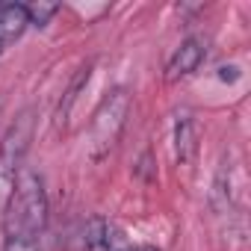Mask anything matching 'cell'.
<instances>
[{
    "instance_id": "obj_11",
    "label": "cell",
    "mask_w": 251,
    "mask_h": 251,
    "mask_svg": "<svg viewBox=\"0 0 251 251\" xmlns=\"http://www.w3.org/2000/svg\"><path fill=\"white\" fill-rule=\"evenodd\" d=\"M3 251H42L39 239H27V236H6L3 239Z\"/></svg>"
},
{
    "instance_id": "obj_12",
    "label": "cell",
    "mask_w": 251,
    "mask_h": 251,
    "mask_svg": "<svg viewBox=\"0 0 251 251\" xmlns=\"http://www.w3.org/2000/svg\"><path fill=\"white\" fill-rule=\"evenodd\" d=\"M139 251H160V248H154V245H142Z\"/></svg>"
},
{
    "instance_id": "obj_2",
    "label": "cell",
    "mask_w": 251,
    "mask_h": 251,
    "mask_svg": "<svg viewBox=\"0 0 251 251\" xmlns=\"http://www.w3.org/2000/svg\"><path fill=\"white\" fill-rule=\"evenodd\" d=\"M127 112H130L127 89H115V92H109V98H103V103L92 121V157L95 160L106 157L115 148V142L124 130V121H127Z\"/></svg>"
},
{
    "instance_id": "obj_6",
    "label": "cell",
    "mask_w": 251,
    "mask_h": 251,
    "mask_svg": "<svg viewBox=\"0 0 251 251\" xmlns=\"http://www.w3.org/2000/svg\"><path fill=\"white\" fill-rule=\"evenodd\" d=\"M195 118L189 112H180L177 121H175V160L180 166H186L192 157H195Z\"/></svg>"
},
{
    "instance_id": "obj_9",
    "label": "cell",
    "mask_w": 251,
    "mask_h": 251,
    "mask_svg": "<svg viewBox=\"0 0 251 251\" xmlns=\"http://www.w3.org/2000/svg\"><path fill=\"white\" fill-rule=\"evenodd\" d=\"M56 12H59V3L39 0V3H30V6H27V21H30V27H45Z\"/></svg>"
},
{
    "instance_id": "obj_1",
    "label": "cell",
    "mask_w": 251,
    "mask_h": 251,
    "mask_svg": "<svg viewBox=\"0 0 251 251\" xmlns=\"http://www.w3.org/2000/svg\"><path fill=\"white\" fill-rule=\"evenodd\" d=\"M48 227V192L42 177L33 169H21L12 192H9V207H6V222L3 230L6 236H27L39 239Z\"/></svg>"
},
{
    "instance_id": "obj_10",
    "label": "cell",
    "mask_w": 251,
    "mask_h": 251,
    "mask_svg": "<svg viewBox=\"0 0 251 251\" xmlns=\"http://www.w3.org/2000/svg\"><path fill=\"white\" fill-rule=\"evenodd\" d=\"M103 251H139V248H133L130 236L124 233L118 225H106V233H103Z\"/></svg>"
},
{
    "instance_id": "obj_3",
    "label": "cell",
    "mask_w": 251,
    "mask_h": 251,
    "mask_svg": "<svg viewBox=\"0 0 251 251\" xmlns=\"http://www.w3.org/2000/svg\"><path fill=\"white\" fill-rule=\"evenodd\" d=\"M30 139H33V118L30 112H21L9 130L0 139V192H12V183L21 172V160L30 148Z\"/></svg>"
},
{
    "instance_id": "obj_8",
    "label": "cell",
    "mask_w": 251,
    "mask_h": 251,
    "mask_svg": "<svg viewBox=\"0 0 251 251\" xmlns=\"http://www.w3.org/2000/svg\"><path fill=\"white\" fill-rule=\"evenodd\" d=\"M106 219L100 216H92L86 222V230H83V242H86V251H103V233H106Z\"/></svg>"
},
{
    "instance_id": "obj_7",
    "label": "cell",
    "mask_w": 251,
    "mask_h": 251,
    "mask_svg": "<svg viewBox=\"0 0 251 251\" xmlns=\"http://www.w3.org/2000/svg\"><path fill=\"white\" fill-rule=\"evenodd\" d=\"M89 74H92V65L80 68V71H77V77L71 80V86L65 89V95H62V100H59V109H56V124H59V127H65V121H68V115H71V109H74L77 98H80V89L89 83Z\"/></svg>"
},
{
    "instance_id": "obj_4",
    "label": "cell",
    "mask_w": 251,
    "mask_h": 251,
    "mask_svg": "<svg viewBox=\"0 0 251 251\" xmlns=\"http://www.w3.org/2000/svg\"><path fill=\"white\" fill-rule=\"evenodd\" d=\"M204 56H207V45H204V39H198V36H189V39H183L180 42V48L172 53V59H169V80H177V77H186V74H192V71H198V65L204 62Z\"/></svg>"
},
{
    "instance_id": "obj_5",
    "label": "cell",
    "mask_w": 251,
    "mask_h": 251,
    "mask_svg": "<svg viewBox=\"0 0 251 251\" xmlns=\"http://www.w3.org/2000/svg\"><path fill=\"white\" fill-rule=\"evenodd\" d=\"M27 27H30V21H27L24 3H3L0 6V53L9 50L24 36Z\"/></svg>"
}]
</instances>
